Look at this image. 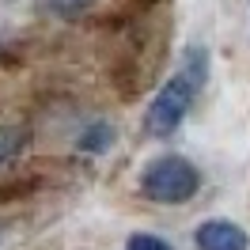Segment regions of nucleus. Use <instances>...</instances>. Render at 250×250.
<instances>
[{"mask_svg":"<svg viewBox=\"0 0 250 250\" xmlns=\"http://www.w3.org/2000/svg\"><path fill=\"white\" fill-rule=\"evenodd\" d=\"M205 80H208V53H205V46H193L182 57V64L171 72V80L156 91L152 106L144 114V133L148 137H171L182 125V118L193 110L197 95L205 91Z\"/></svg>","mask_w":250,"mask_h":250,"instance_id":"obj_1","label":"nucleus"},{"mask_svg":"<svg viewBox=\"0 0 250 250\" xmlns=\"http://www.w3.org/2000/svg\"><path fill=\"white\" fill-rule=\"evenodd\" d=\"M201 189V171L182 156H159L141 174V193L156 205H186Z\"/></svg>","mask_w":250,"mask_h":250,"instance_id":"obj_2","label":"nucleus"},{"mask_svg":"<svg viewBox=\"0 0 250 250\" xmlns=\"http://www.w3.org/2000/svg\"><path fill=\"white\" fill-rule=\"evenodd\" d=\"M197 250H250L247 231L235 224V220H205L193 231Z\"/></svg>","mask_w":250,"mask_h":250,"instance_id":"obj_3","label":"nucleus"},{"mask_svg":"<svg viewBox=\"0 0 250 250\" xmlns=\"http://www.w3.org/2000/svg\"><path fill=\"white\" fill-rule=\"evenodd\" d=\"M27 148V129L23 125H0V163L16 159Z\"/></svg>","mask_w":250,"mask_h":250,"instance_id":"obj_4","label":"nucleus"},{"mask_svg":"<svg viewBox=\"0 0 250 250\" xmlns=\"http://www.w3.org/2000/svg\"><path fill=\"white\" fill-rule=\"evenodd\" d=\"M110 141H114V129L103 122V125H91V129L80 137V148H83V152H106Z\"/></svg>","mask_w":250,"mask_h":250,"instance_id":"obj_5","label":"nucleus"},{"mask_svg":"<svg viewBox=\"0 0 250 250\" xmlns=\"http://www.w3.org/2000/svg\"><path fill=\"white\" fill-rule=\"evenodd\" d=\"M125 250H174L167 239H159V235H129V243H125Z\"/></svg>","mask_w":250,"mask_h":250,"instance_id":"obj_6","label":"nucleus"},{"mask_svg":"<svg viewBox=\"0 0 250 250\" xmlns=\"http://www.w3.org/2000/svg\"><path fill=\"white\" fill-rule=\"evenodd\" d=\"M95 0H49V8L57 12V16H80L83 8H91Z\"/></svg>","mask_w":250,"mask_h":250,"instance_id":"obj_7","label":"nucleus"}]
</instances>
